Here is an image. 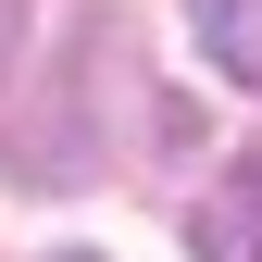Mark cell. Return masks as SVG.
Returning a JSON list of instances; mask_svg holds the SVG:
<instances>
[{
    "instance_id": "obj_3",
    "label": "cell",
    "mask_w": 262,
    "mask_h": 262,
    "mask_svg": "<svg viewBox=\"0 0 262 262\" xmlns=\"http://www.w3.org/2000/svg\"><path fill=\"white\" fill-rule=\"evenodd\" d=\"M13 38H25V0H0V75H13Z\"/></svg>"
},
{
    "instance_id": "obj_2",
    "label": "cell",
    "mask_w": 262,
    "mask_h": 262,
    "mask_svg": "<svg viewBox=\"0 0 262 262\" xmlns=\"http://www.w3.org/2000/svg\"><path fill=\"white\" fill-rule=\"evenodd\" d=\"M187 25H200V50L237 88H262V0H187Z\"/></svg>"
},
{
    "instance_id": "obj_4",
    "label": "cell",
    "mask_w": 262,
    "mask_h": 262,
    "mask_svg": "<svg viewBox=\"0 0 262 262\" xmlns=\"http://www.w3.org/2000/svg\"><path fill=\"white\" fill-rule=\"evenodd\" d=\"M62 262H88V250H62Z\"/></svg>"
},
{
    "instance_id": "obj_1",
    "label": "cell",
    "mask_w": 262,
    "mask_h": 262,
    "mask_svg": "<svg viewBox=\"0 0 262 262\" xmlns=\"http://www.w3.org/2000/svg\"><path fill=\"white\" fill-rule=\"evenodd\" d=\"M200 250H212V262H262V150H250L225 187H212V225H200Z\"/></svg>"
}]
</instances>
